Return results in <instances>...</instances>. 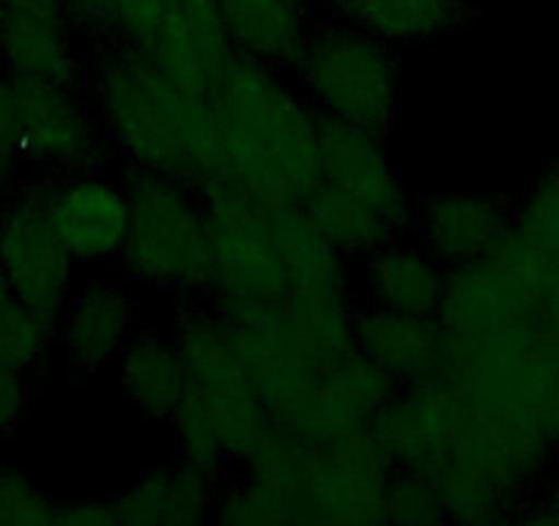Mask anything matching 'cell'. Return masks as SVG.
<instances>
[{"label":"cell","instance_id":"cell-8","mask_svg":"<svg viewBox=\"0 0 559 526\" xmlns=\"http://www.w3.org/2000/svg\"><path fill=\"white\" fill-rule=\"evenodd\" d=\"M17 105L25 168L39 176H61L107 163L112 146L83 88L17 83Z\"/></svg>","mask_w":559,"mask_h":526},{"label":"cell","instance_id":"cell-14","mask_svg":"<svg viewBox=\"0 0 559 526\" xmlns=\"http://www.w3.org/2000/svg\"><path fill=\"white\" fill-rule=\"evenodd\" d=\"M513 212L483 192H433L414 203L412 234L444 270L488 255L508 236Z\"/></svg>","mask_w":559,"mask_h":526},{"label":"cell","instance_id":"cell-6","mask_svg":"<svg viewBox=\"0 0 559 526\" xmlns=\"http://www.w3.org/2000/svg\"><path fill=\"white\" fill-rule=\"evenodd\" d=\"M74 266L47 217L41 176L20 179L0 203V272L9 294L58 324L74 291Z\"/></svg>","mask_w":559,"mask_h":526},{"label":"cell","instance_id":"cell-34","mask_svg":"<svg viewBox=\"0 0 559 526\" xmlns=\"http://www.w3.org/2000/svg\"><path fill=\"white\" fill-rule=\"evenodd\" d=\"M25 406H28V381H25V375L0 370V439H7L17 428Z\"/></svg>","mask_w":559,"mask_h":526},{"label":"cell","instance_id":"cell-2","mask_svg":"<svg viewBox=\"0 0 559 526\" xmlns=\"http://www.w3.org/2000/svg\"><path fill=\"white\" fill-rule=\"evenodd\" d=\"M110 146L132 170L168 176L201 190L217 176L209 96L176 83L148 56L107 45L85 72Z\"/></svg>","mask_w":559,"mask_h":526},{"label":"cell","instance_id":"cell-37","mask_svg":"<svg viewBox=\"0 0 559 526\" xmlns=\"http://www.w3.org/2000/svg\"><path fill=\"white\" fill-rule=\"evenodd\" d=\"M297 3H302V7L310 9V12H313V14L319 12L321 7H324V0H297Z\"/></svg>","mask_w":559,"mask_h":526},{"label":"cell","instance_id":"cell-31","mask_svg":"<svg viewBox=\"0 0 559 526\" xmlns=\"http://www.w3.org/2000/svg\"><path fill=\"white\" fill-rule=\"evenodd\" d=\"M25 168L17 83L0 69V190H12Z\"/></svg>","mask_w":559,"mask_h":526},{"label":"cell","instance_id":"cell-18","mask_svg":"<svg viewBox=\"0 0 559 526\" xmlns=\"http://www.w3.org/2000/svg\"><path fill=\"white\" fill-rule=\"evenodd\" d=\"M324 9L390 47L431 45L477 17L466 0H324Z\"/></svg>","mask_w":559,"mask_h":526},{"label":"cell","instance_id":"cell-30","mask_svg":"<svg viewBox=\"0 0 559 526\" xmlns=\"http://www.w3.org/2000/svg\"><path fill=\"white\" fill-rule=\"evenodd\" d=\"M56 507L25 471L0 464V526L52 524Z\"/></svg>","mask_w":559,"mask_h":526},{"label":"cell","instance_id":"cell-4","mask_svg":"<svg viewBox=\"0 0 559 526\" xmlns=\"http://www.w3.org/2000/svg\"><path fill=\"white\" fill-rule=\"evenodd\" d=\"M294 83L321 118L348 123L376 138L395 129L401 67L395 47L326 14L313 20Z\"/></svg>","mask_w":559,"mask_h":526},{"label":"cell","instance_id":"cell-38","mask_svg":"<svg viewBox=\"0 0 559 526\" xmlns=\"http://www.w3.org/2000/svg\"><path fill=\"white\" fill-rule=\"evenodd\" d=\"M12 297V294H9V286H7V277H3V272H0V304L7 302V299Z\"/></svg>","mask_w":559,"mask_h":526},{"label":"cell","instance_id":"cell-35","mask_svg":"<svg viewBox=\"0 0 559 526\" xmlns=\"http://www.w3.org/2000/svg\"><path fill=\"white\" fill-rule=\"evenodd\" d=\"M515 521L535 526H559V480L543 488V493H537V497L526 499Z\"/></svg>","mask_w":559,"mask_h":526},{"label":"cell","instance_id":"cell-13","mask_svg":"<svg viewBox=\"0 0 559 526\" xmlns=\"http://www.w3.org/2000/svg\"><path fill=\"white\" fill-rule=\"evenodd\" d=\"M63 7H0V69L17 83L83 88L88 63Z\"/></svg>","mask_w":559,"mask_h":526},{"label":"cell","instance_id":"cell-17","mask_svg":"<svg viewBox=\"0 0 559 526\" xmlns=\"http://www.w3.org/2000/svg\"><path fill=\"white\" fill-rule=\"evenodd\" d=\"M234 56L217 0H174L157 50L148 58L176 83L206 94Z\"/></svg>","mask_w":559,"mask_h":526},{"label":"cell","instance_id":"cell-36","mask_svg":"<svg viewBox=\"0 0 559 526\" xmlns=\"http://www.w3.org/2000/svg\"><path fill=\"white\" fill-rule=\"evenodd\" d=\"M0 7H61V0H0Z\"/></svg>","mask_w":559,"mask_h":526},{"label":"cell","instance_id":"cell-12","mask_svg":"<svg viewBox=\"0 0 559 526\" xmlns=\"http://www.w3.org/2000/svg\"><path fill=\"white\" fill-rule=\"evenodd\" d=\"M138 332V302L123 277H88L74 288L58 319V346L69 370L80 379L118 362Z\"/></svg>","mask_w":559,"mask_h":526},{"label":"cell","instance_id":"cell-23","mask_svg":"<svg viewBox=\"0 0 559 526\" xmlns=\"http://www.w3.org/2000/svg\"><path fill=\"white\" fill-rule=\"evenodd\" d=\"M280 255L286 263L292 294H346L352 291L348 261L337 255L313 228L302 206H272Z\"/></svg>","mask_w":559,"mask_h":526},{"label":"cell","instance_id":"cell-32","mask_svg":"<svg viewBox=\"0 0 559 526\" xmlns=\"http://www.w3.org/2000/svg\"><path fill=\"white\" fill-rule=\"evenodd\" d=\"M63 12L72 20L74 31L105 41L110 25L112 0H61Z\"/></svg>","mask_w":559,"mask_h":526},{"label":"cell","instance_id":"cell-20","mask_svg":"<svg viewBox=\"0 0 559 526\" xmlns=\"http://www.w3.org/2000/svg\"><path fill=\"white\" fill-rule=\"evenodd\" d=\"M354 346L406 384L437 373L442 326L437 315L395 313L365 304L354 313Z\"/></svg>","mask_w":559,"mask_h":526},{"label":"cell","instance_id":"cell-7","mask_svg":"<svg viewBox=\"0 0 559 526\" xmlns=\"http://www.w3.org/2000/svg\"><path fill=\"white\" fill-rule=\"evenodd\" d=\"M392 471L395 466L370 428L316 444L299 488V524H386L384 491Z\"/></svg>","mask_w":559,"mask_h":526},{"label":"cell","instance_id":"cell-3","mask_svg":"<svg viewBox=\"0 0 559 526\" xmlns=\"http://www.w3.org/2000/svg\"><path fill=\"white\" fill-rule=\"evenodd\" d=\"M123 184L129 225L118 255L121 275L176 297H206L212 247L201 192L185 181L132 168Z\"/></svg>","mask_w":559,"mask_h":526},{"label":"cell","instance_id":"cell-27","mask_svg":"<svg viewBox=\"0 0 559 526\" xmlns=\"http://www.w3.org/2000/svg\"><path fill=\"white\" fill-rule=\"evenodd\" d=\"M384 521L403 526L448 524V507L437 480L406 469L392 471L384 491Z\"/></svg>","mask_w":559,"mask_h":526},{"label":"cell","instance_id":"cell-9","mask_svg":"<svg viewBox=\"0 0 559 526\" xmlns=\"http://www.w3.org/2000/svg\"><path fill=\"white\" fill-rule=\"evenodd\" d=\"M464 395L439 373L401 384L370 431L395 469L437 477L459 437Z\"/></svg>","mask_w":559,"mask_h":526},{"label":"cell","instance_id":"cell-22","mask_svg":"<svg viewBox=\"0 0 559 526\" xmlns=\"http://www.w3.org/2000/svg\"><path fill=\"white\" fill-rule=\"evenodd\" d=\"M118 384L123 398L152 422H170L187 392L174 337L157 326H138L118 357Z\"/></svg>","mask_w":559,"mask_h":526},{"label":"cell","instance_id":"cell-25","mask_svg":"<svg viewBox=\"0 0 559 526\" xmlns=\"http://www.w3.org/2000/svg\"><path fill=\"white\" fill-rule=\"evenodd\" d=\"M297 488L250 469H241L239 477H225L212 515V521L228 526L297 524Z\"/></svg>","mask_w":559,"mask_h":526},{"label":"cell","instance_id":"cell-1","mask_svg":"<svg viewBox=\"0 0 559 526\" xmlns=\"http://www.w3.org/2000/svg\"><path fill=\"white\" fill-rule=\"evenodd\" d=\"M206 96L217 176L269 206H302L319 184V112L297 83L236 52Z\"/></svg>","mask_w":559,"mask_h":526},{"label":"cell","instance_id":"cell-16","mask_svg":"<svg viewBox=\"0 0 559 526\" xmlns=\"http://www.w3.org/2000/svg\"><path fill=\"white\" fill-rule=\"evenodd\" d=\"M225 477L179 458L168 466H152L112 497L118 524H203L212 521L217 491Z\"/></svg>","mask_w":559,"mask_h":526},{"label":"cell","instance_id":"cell-28","mask_svg":"<svg viewBox=\"0 0 559 526\" xmlns=\"http://www.w3.org/2000/svg\"><path fill=\"white\" fill-rule=\"evenodd\" d=\"M513 234L535 250L559 255V159L543 170L513 212Z\"/></svg>","mask_w":559,"mask_h":526},{"label":"cell","instance_id":"cell-26","mask_svg":"<svg viewBox=\"0 0 559 526\" xmlns=\"http://www.w3.org/2000/svg\"><path fill=\"white\" fill-rule=\"evenodd\" d=\"M58 343V324L9 297L0 304V370L28 379L52 357Z\"/></svg>","mask_w":559,"mask_h":526},{"label":"cell","instance_id":"cell-19","mask_svg":"<svg viewBox=\"0 0 559 526\" xmlns=\"http://www.w3.org/2000/svg\"><path fill=\"white\" fill-rule=\"evenodd\" d=\"M448 270L419 244L401 239L359 261V288L373 308L395 313L437 315Z\"/></svg>","mask_w":559,"mask_h":526},{"label":"cell","instance_id":"cell-24","mask_svg":"<svg viewBox=\"0 0 559 526\" xmlns=\"http://www.w3.org/2000/svg\"><path fill=\"white\" fill-rule=\"evenodd\" d=\"M302 212L313 223V228L324 236L326 244L337 252V255L352 261H362L370 252L381 250L390 241L401 239V230L381 217L376 208L368 203L357 201V198L346 195L337 187L319 181L302 203Z\"/></svg>","mask_w":559,"mask_h":526},{"label":"cell","instance_id":"cell-11","mask_svg":"<svg viewBox=\"0 0 559 526\" xmlns=\"http://www.w3.org/2000/svg\"><path fill=\"white\" fill-rule=\"evenodd\" d=\"M376 138L348 123L319 116V181L368 203L401 234L412 230L414 198Z\"/></svg>","mask_w":559,"mask_h":526},{"label":"cell","instance_id":"cell-29","mask_svg":"<svg viewBox=\"0 0 559 526\" xmlns=\"http://www.w3.org/2000/svg\"><path fill=\"white\" fill-rule=\"evenodd\" d=\"M174 0H112L107 45L152 56L159 45Z\"/></svg>","mask_w":559,"mask_h":526},{"label":"cell","instance_id":"cell-5","mask_svg":"<svg viewBox=\"0 0 559 526\" xmlns=\"http://www.w3.org/2000/svg\"><path fill=\"white\" fill-rule=\"evenodd\" d=\"M198 192L206 212L212 247L209 302H283L292 288L274 234L272 206L225 176L206 181Z\"/></svg>","mask_w":559,"mask_h":526},{"label":"cell","instance_id":"cell-15","mask_svg":"<svg viewBox=\"0 0 559 526\" xmlns=\"http://www.w3.org/2000/svg\"><path fill=\"white\" fill-rule=\"evenodd\" d=\"M397 390L401 381L390 370L354 348L321 375L305 439L321 444L343 433L370 428L376 415L395 398Z\"/></svg>","mask_w":559,"mask_h":526},{"label":"cell","instance_id":"cell-21","mask_svg":"<svg viewBox=\"0 0 559 526\" xmlns=\"http://www.w3.org/2000/svg\"><path fill=\"white\" fill-rule=\"evenodd\" d=\"M236 52L292 72L316 14L297 0H217Z\"/></svg>","mask_w":559,"mask_h":526},{"label":"cell","instance_id":"cell-33","mask_svg":"<svg viewBox=\"0 0 559 526\" xmlns=\"http://www.w3.org/2000/svg\"><path fill=\"white\" fill-rule=\"evenodd\" d=\"M52 524L63 526H110L118 524L116 510L110 499H80V502H67L56 507Z\"/></svg>","mask_w":559,"mask_h":526},{"label":"cell","instance_id":"cell-10","mask_svg":"<svg viewBox=\"0 0 559 526\" xmlns=\"http://www.w3.org/2000/svg\"><path fill=\"white\" fill-rule=\"evenodd\" d=\"M45 208L78 266H110L127 241V184L102 168L41 176Z\"/></svg>","mask_w":559,"mask_h":526}]
</instances>
